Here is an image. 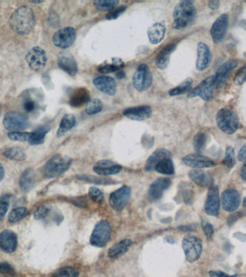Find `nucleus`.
<instances>
[{
    "instance_id": "obj_59",
    "label": "nucleus",
    "mask_w": 246,
    "mask_h": 277,
    "mask_svg": "<svg viewBox=\"0 0 246 277\" xmlns=\"http://www.w3.org/2000/svg\"><path fill=\"white\" fill-rule=\"evenodd\" d=\"M5 176V170L3 165L0 163V181H3V177Z\"/></svg>"
},
{
    "instance_id": "obj_20",
    "label": "nucleus",
    "mask_w": 246,
    "mask_h": 277,
    "mask_svg": "<svg viewBox=\"0 0 246 277\" xmlns=\"http://www.w3.org/2000/svg\"><path fill=\"white\" fill-rule=\"evenodd\" d=\"M58 66L70 76H75L78 71L75 58L67 51L60 53L58 56Z\"/></svg>"
},
{
    "instance_id": "obj_60",
    "label": "nucleus",
    "mask_w": 246,
    "mask_h": 277,
    "mask_svg": "<svg viewBox=\"0 0 246 277\" xmlns=\"http://www.w3.org/2000/svg\"><path fill=\"white\" fill-rule=\"evenodd\" d=\"M116 77H118V79L121 80L126 77V74L123 71H119V72H118Z\"/></svg>"
},
{
    "instance_id": "obj_30",
    "label": "nucleus",
    "mask_w": 246,
    "mask_h": 277,
    "mask_svg": "<svg viewBox=\"0 0 246 277\" xmlns=\"http://www.w3.org/2000/svg\"><path fill=\"white\" fill-rule=\"evenodd\" d=\"M125 67V62L120 58H112L110 62H105L98 67L100 73L109 74L121 70Z\"/></svg>"
},
{
    "instance_id": "obj_40",
    "label": "nucleus",
    "mask_w": 246,
    "mask_h": 277,
    "mask_svg": "<svg viewBox=\"0 0 246 277\" xmlns=\"http://www.w3.org/2000/svg\"><path fill=\"white\" fill-rule=\"evenodd\" d=\"M28 214V209L26 207H17L12 209L8 216L9 223L14 224L20 221Z\"/></svg>"
},
{
    "instance_id": "obj_14",
    "label": "nucleus",
    "mask_w": 246,
    "mask_h": 277,
    "mask_svg": "<svg viewBox=\"0 0 246 277\" xmlns=\"http://www.w3.org/2000/svg\"><path fill=\"white\" fill-rule=\"evenodd\" d=\"M240 196L236 190L227 189L221 196V202L223 209L228 212H233L236 210L240 204Z\"/></svg>"
},
{
    "instance_id": "obj_18",
    "label": "nucleus",
    "mask_w": 246,
    "mask_h": 277,
    "mask_svg": "<svg viewBox=\"0 0 246 277\" xmlns=\"http://www.w3.org/2000/svg\"><path fill=\"white\" fill-rule=\"evenodd\" d=\"M238 66V62L235 60H229L222 64L215 74L216 88H222L228 81V76Z\"/></svg>"
},
{
    "instance_id": "obj_13",
    "label": "nucleus",
    "mask_w": 246,
    "mask_h": 277,
    "mask_svg": "<svg viewBox=\"0 0 246 277\" xmlns=\"http://www.w3.org/2000/svg\"><path fill=\"white\" fill-rule=\"evenodd\" d=\"M229 17L228 14H222L217 17L210 29L212 40L215 44L222 42L228 31Z\"/></svg>"
},
{
    "instance_id": "obj_19",
    "label": "nucleus",
    "mask_w": 246,
    "mask_h": 277,
    "mask_svg": "<svg viewBox=\"0 0 246 277\" xmlns=\"http://www.w3.org/2000/svg\"><path fill=\"white\" fill-rule=\"evenodd\" d=\"M205 212L208 215L217 216L219 212V189L217 186H212L207 194L205 203Z\"/></svg>"
},
{
    "instance_id": "obj_26",
    "label": "nucleus",
    "mask_w": 246,
    "mask_h": 277,
    "mask_svg": "<svg viewBox=\"0 0 246 277\" xmlns=\"http://www.w3.org/2000/svg\"><path fill=\"white\" fill-rule=\"evenodd\" d=\"M172 154L169 150L166 149H158L155 150L151 155L149 157L145 164V170L146 171H153L155 170L157 163H160L162 160L166 158H171Z\"/></svg>"
},
{
    "instance_id": "obj_24",
    "label": "nucleus",
    "mask_w": 246,
    "mask_h": 277,
    "mask_svg": "<svg viewBox=\"0 0 246 277\" xmlns=\"http://www.w3.org/2000/svg\"><path fill=\"white\" fill-rule=\"evenodd\" d=\"M171 181L168 177H161L152 183L149 188V195L153 200H160L165 191L171 186Z\"/></svg>"
},
{
    "instance_id": "obj_48",
    "label": "nucleus",
    "mask_w": 246,
    "mask_h": 277,
    "mask_svg": "<svg viewBox=\"0 0 246 277\" xmlns=\"http://www.w3.org/2000/svg\"><path fill=\"white\" fill-rule=\"evenodd\" d=\"M127 10V7L121 6L120 8L113 9L111 10L106 16V18L109 19V21H112V19H117L121 14Z\"/></svg>"
},
{
    "instance_id": "obj_54",
    "label": "nucleus",
    "mask_w": 246,
    "mask_h": 277,
    "mask_svg": "<svg viewBox=\"0 0 246 277\" xmlns=\"http://www.w3.org/2000/svg\"><path fill=\"white\" fill-rule=\"evenodd\" d=\"M11 270V266L8 263H0V273H8Z\"/></svg>"
},
{
    "instance_id": "obj_16",
    "label": "nucleus",
    "mask_w": 246,
    "mask_h": 277,
    "mask_svg": "<svg viewBox=\"0 0 246 277\" xmlns=\"http://www.w3.org/2000/svg\"><path fill=\"white\" fill-rule=\"evenodd\" d=\"M183 163L186 166L194 169L212 168L215 166V162L199 154H188L183 158Z\"/></svg>"
},
{
    "instance_id": "obj_10",
    "label": "nucleus",
    "mask_w": 246,
    "mask_h": 277,
    "mask_svg": "<svg viewBox=\"0 0 246 277\" xmlns=\"http://www.w3.org/2000/svg\"><path fill=\"white\" fill-rule=\"evenodd\" d=\"M26 62L32 70L39 72L47 65V54L39 46H35L26 55Z\"/></svg>"
},
{
    "instance_id": "obj_36",
    "label": "nucleus",
    "mask_w": 246,
    "mask_h": 277,
    "mask_svg": "<svg viewBox=\"0 0 246 277\" xmlns=\"http://www.w3.org/2000/svg\"><path fill=\"white\" fill-rule=\"evenodd\" d=\"M3 155L8 159L15 161H24L27 157L25 151L18 147H12L7 149L3 152Z\"/></svg>"
},
{
    "instance_id": "obj_50",
    "label": "nucleus",
    "mask_w": 246,
    "mask_h": 277,
    "mask_svg": "<svg viewBox=\"0 0 246 277\" xmlns=\"http://www.w3.org/2000/svg\"><path fill=\"white\" fill-rule=\"evenodd\" d=\"M23 108L28 113H31V112L35 111V108H36V104L31 97H25L24 102H23Z\"/></svg>"
},
{
    "instance_id": "obj_53",
    "label": "nucleus",
    "mask_w": 246,
    "mask_h": 277,
    "mask_svg": "<svg viewBox=\"0 0 246 277\" xmlns=\"http://www.w3.org/2000/svg\"><path fill=\"white\" fill-rule=\"evenodd\" d=\"M210 277H236L237 275H228L221 271H210Z\"/></svg>"
},
{
    "instance_id": "obj_34",
    "label": "nucleus",
    "mask_w": 246,
    "mask_h": 277,
    "mask_svg": "<svg viewBox=\"0 0 246 277\" xmlns=\"http://www.w3.org/2000/svg\"><path fill=\"white\" fill-rule=\"evenodd\" d=\"M50 129L46 126H40L37 127L33 132L31 133L30 136L29 143L31 145H39L44 143L46 135L49 133Z\"/></svg>"
},
{
    "instance_id": "obj_33",
    "label": "nucleus",
    "mask_w": 246,
    "mask_h": 277,
    "mask_svg": "<svg viewBox=\"0 0 246 277\" xmlns=\"http://www.w3.org/2000/svg\"><path fill=\"white\" fill-rule=\"evenodd\" d=\"M76 118L73 114L67 113L61 118L60 122L59 129L57 131L56 136L57 137H61L64 136L67 131L71 130L75 126Z\"/></svg>"
},
{
    "instance_id": "obj_27",
    "label": "nucleus",
    "mask_w": 246,
    "mask_h": 277,
    "mask_svg": "<svg viewBox=\"0 0 246 277\" xmlns=\"http://www.w3.org/2000/svg\"><path fill=\"white\" fill-rule=\"evenodd\" d=\"M189 176L195 184L201 187H211L212 186V177L210 173L202 170L194 169L191 170Z\"/></svg>"
},
{
    "instance_id": "obj_45",
    "label": "nucleus",
    "mask_w": 246,
    "mask_h": 277,
    "mask_svg": "<svg viewBox=\"0 0 246 277\" xmlns=\"http://www.w3.org/2000/svg\"><path fill=\"white\" fill-rule=\"evenodd\" d=\"M51 211V207L49 205H42L35 209L33 213V217L35 220H43L47 217Z\"/></svg>"
},
{
    "instance_id": "obj_49",
    "label": "nucleus",
    "mask_w": 246,
    "mask_h": 277,
    "mask_svg": "<svg viewBox=\"0 0 246 277\" xmlns=\"http://www.w3.org/2000/svg\"><path fill=\"white\" fill-rule=\"evenodd\" d=\"M245 67H242L241 69H239V71L235 76L234 83L238 86L243 85L245 81Z\"/></svg>"
},
{
    "instance_id": "obj_7",
    "label": "nucleus",
    "mask_w": 246,
    "mask_h": 277,
    "mask_svg": "<svg viewBox=\"0 0 246 277\" xmlns=\"http://www.w3.org/2000/svg\"><path fill=\"white\" fill-rule=\"evenodd\" d=\"M182 248L188 262L194 263L199 260L202 253V244L195 236L189 235L184 238Z\"/></svg>"
},
{
    "instance_id": "obj_47",
    "label": "nucleus",
    "mask_w": 246,
    "mask_h": 277,
    "mask_svg": "<svg viewBox=\"0 0 246 277\" xmlns=\"http://www.w3.org/2000/svg\"><path fill=\"white\" fill-rule=\"evenodd\" d=\"M9 207V197H0V222L4 219Z\"/></svg>"
},
{
    "instance_id": "obj_23",
    "label": "nucleus",
    "mask_w": 246,
    "mask_h": 277,
    "mask_svg": "<svg viewBox=\"0 0 246 277\" xmlns=\"http://www.w3.org/2000/svg\"><path fill=\"white\" fill-rule=\"evenodd\" d=\"M17 247V238L12 230H5L0 233V249L7 253H12Z\"/></svg>"
},
{
    "instance_id": "obj_51",
    "label": "nucleus",
    "mask_w": 246,
    "mask_h": 277,
    "mask_svg": "<svg viewBox=\"0 0 246 277\" xmlns=\"http://www.w3.org/2000/svg\"><path fill=\"white\" fill-rule=\"evenodd\" d=\"M201 227H202L203 232H204L207 239L208 240L211 239L214 234V227L212 226V224L202 220V222H201Z\"/></svg>"
},
{
    "instance_id": "obj_35",
    "label": "nucleus",
    "mask_w": 246,
    "mask_h": 277,
    "mask_svg": "<svg viewBox=\"0 0 246 277\" xmlns=\"http://www.w3.org/2000/svg\"><path fill=\"white\" fill-rule=\"evenodd\" d=\"M193 83H194V81H193L192 78H187L180 84L177 85L174 88L170 90L168 92L170 96H176V95H183L188 92H190Z\"/></svg>"
},
{
    "instance_id": "obj_43",
    "label": "nucleus",
    "mask_w": 246,
    "mask_h": 277,
    "mask_svg": "<svg viewBox=\"0 0 246 277\" xmlns=\"http://www.w3.org/2000/svg\"><path fill=\"white\" fill-rule=\"evenodd\" d=\"M223 164L228 168H233L235 166L236 161L235 157V150L231 146L227 147L225 156L222 161Z\"/></svg>"
},
{
    "instance_id": "obj_25",
    "label": "nucleus",
    "mask_w": 246,
    "mask_h": 277,
    "mask_svg": "<svg viewBox=\"0 0 246 277\" xmlns=\"http://www.w3.org/2000/svg\"><path fill=\"white\" fill-rule=\"evenodd\" d=\"M166 28L163 23H155L149 28L148 36L149 41L153 45L162 42L166 35Z\"/></svg>"
},
{
    "instance_id": "obj_41",
    "label": "nucleus",
    "mask_w": 246,
    "mask_h": 277,
    "mask_svg": "<svg viewBox=\"0 0 246 277\" xmlns=\"http://www.w3.org/2000/svg\"><path fill=\"white\" fill-rule=\"evenodd\" d=\"M102 104L101 101L95 98L93 99V100L90 101L87 104L86 112L87 114L95 115L100 113L102 111Z\"/></svg>"
},
{
    "instance_id": "obj_55",
    "label": "nucleus",
    "mask_w": 246,
    "mask_h": 277,
    "mask_svg": "<svg viewBox=\"0 0 246 277\" xmlns=\"http://www.w3.org/2000/svg\"><path fill=\"white\" fill-rule=\"evenodd\" d=\"M245 150H246L245 145H243V147H242V148L240 149V150L239 151V152H238V161L240 162H242V163H245V157H246Z\"/></svg>"
},
{
    "instance_id": "obj_37",
    "label": "nucleus",
    "mask_w": 246,
    "mask_h": 277,
    "mask_svg": "<svg viewBox=\"0 0 246 277\" xmlns=\"http://www.w3.org/2000/svg\"><path fill=\"white\" fill-rule=\"evenodd\" d=\"M155 170L162 175H173L175 173L174 165L171 158H166L157 163Z\"/></svg>"
},
{
    "instance_id": "obj_57",
    "label": "nucleus",
    "mask_w": 246,
    "mask_h": 277,
    "mask_svg": "<svg viewBox=\"0 0 246 277\" xmlns=\"http://www.w3.org/2000/svg\"><path fill=\"white\" fill-rule=\"evenodd\" d=\"M240 177H242V180L246 181V166L244 164L242 166L241 170H240Z\"/></svg>"
},
{
    "instance_id": "obj_8",
    "label": "nucleus",
    "mask_w": 246,
    "mask_h": 277,
    "mask_svg": "<svg viewBox=\"0 0 246 277\" xmlns=\"http://www.w3.org/2000/svg\"><path fill=\"white\" fill-rule=\"evenodd\" d=\"M153 74L146 64H141L134 72L132 81L134 88L139 92L148 90L153 84Z\"/></svg>"
},
{
    "instance_id": "obj_2",
    "label": "nucleus",
    "mask_w": 246,
    "mask_h": 277,
    "mask_svg": "<svg viewBox=\"0 0 246 277\" xmlns=\"http://www.w3.org/2000/svg\"><path fill=\"white\" fill-rule=\"evenodd\" d=\"M196 15V9L192 1L178 3L173 10V28L180 30L188 27L193 23Z\"/></svg>"
},
{
    "instance_id": "obj_5",
    "label": "nucleus",
    "mask_w": 246,
    "mask_h": 277,
    "mask_svg": "<svg viewBox=\"0 0 246 277\" xmlns=\"http://www.w3.org/2000/svg\"><path fill=\"white\" fill-rule=\"evenodd\" d=\"M216 88L215 74L205 78L195 88L193 89L188 94L189 98L199 97L204 101H210L213 99L214 91Z\"/></svg>"
},
{
    "instance_id": "obj_22",
    "label": "nucleus",
    "mask_w": 246,
    "mask_h": 277,
    "mask_svg": "<svg viewBox=\"0 0 246 277\" xmlns=\"http://www.w3.org/2000/svg\"><path fill=\"white\" fill-rule=\"evenodd\" d=\"M153 114V110L149 106H139L135 107L126 108L123 115L127 118L134 121H144L148 120Z\"/></svg>"
},
{
    "instance_id": "obj_61",
    "label": "nucleus",
    "mask_w": 246,
    "mask_h": 277,
    "mask_svg": "<svg viewBox=\"0 0 246 277\" xmlns=\"http://www.w3.org/2000/svg\"><path fill=\"white\" fill-rule=\"evenodd\" d=\"M29 3H33V4H38V3H44V1H29Z\"/></svg>"
},
{
    "instance_id": "obj_39",
    "label": "nucleus",
    "mask_w": 246,
    "mask_h": 277,
    "mask_svg": "<svg viewBox=\"0 0 246 277\" xmlns=\"http://www.w3.org/2000/svg\"><path fill=\"white\" fill-rule=\"evenodd\" d=\"M94 6L100 11H111L116 8L119 1L118 0H96L93 2Z\"/></svg>"
},
{
    "instance_id": "obj_58",
    "label": "nucleus",
    "mask_w": 246,
    "mask_h": 277,
    "mask_svg": "<svg viewBox=\"0 0 246 277\" xmlns=\"http://www.w3.org/2000/svg\"><path fill=\"white\" fill-rule=\"evenodd\" d=\"M178 230L181 231H185V232H188V231H192L194 230V227H192V225H185V226H181L178 227Z\"/></svg>"
},
{
    "instance_id": "obj_31",
    "label": "nucleus",
    "mask_w": 246,
    "mask_h": 277,
    "mask_svg": "<svg viewBox=\"0 0 246 277\" xmlns=\"http://www.w3.org/2000/svg\"><path fill=\"white\" fill-rule=\"evenodd\" d=\"M35 182V175L33 169L25 170L19 179V186L23 192H28L33 189Z\"/></svg>"
},
{
    "instance_id": "obj_6",
    "label": "nucleus",
    "mask_w": 246,
    "mask_h": 277,
    "mask_svg": "<svg viewBox=\"0 0 246 277\" xmlns=\"http://www.w3.org/2000/svg\"><path fill=\"white\" fill-rule=\"evenodd\" d=\"M111 235V227L109 222L102 220L96 224L90 236V243L92 246L102 248L109 242Z\"/></svg>"
},
{
    "instance_id": "obj_15",
    "label": "nucleus",
    "mask_w": 246,
    "mask_h": 277,
    "mask_svg": "<svg viewBox=\"0 0 246 277\" xmlns=\"http://www.w3.org/2000/svg\"><path fill=\"white\" fill-rule=\"evenodd\" d=\"M122 168L121 165L118 163L109 160H102L95 163L93 166V171L99 175L108 176L121 173Z\"/></svg>"
},
{
    "instance_id": "obj_11",
    "label": "nucleus",
    "mask_w": 246,
    "mask_h": 277,
    "mask_svg": "<svg viewBox=\"0 0 246 277\" xmlns=\"http://www.w3.org/2000/svg\"><path fill=\"white\" fill-rule=\"evenodd\" d=\"M131 189L129 186H122L111 193L109 197V204L113 210L120 212L129 203L131 198Z\"/></svg>"
},
{
    "instance_id": "obj_21",
    "label": "nucleus",
    "mask_w": 246,
    "mask_h": 277,
    "mask_svg": "<svg viewBox=\"0 0 246 277\" xmlns=\"http://www.w3.org/2000/svg\"><path fill=\"white\" fill-rule=\"evenodd\" d=\"M93 83L100 92L108 95H114L117 90V85L113 77L109 76H99L93 80Z\"/></svg>"
},
{
    "instance_id": "obj_56",
    "label": "nucleus",
    "mask_w": 246,
    "mask_h": 277,
    "mask_svg": "<svg viewBox=\"0 0 246 277\" xmlns=\"http://www.w3.org/2000/svg\"><path fill=\"white\" fill-rule=\"evenodd\" d=\"M219 4H220V3L219 1H217V0L216 1H210L208 3L209 8L212 9V10H216V9L219 8Z\"/></svg>"
},
{
    "instance_id": "obj_17",
    "label": "nucleus",
    "mask_w": 246,
    "mask_h": 277,
    "mask_svg": "<svg viewBox=\"0 0 246 277\" xmlns=\"http://www.w3.org/2000/svg\"><path fill=\"white\" fill-rule=\"evenodd\" d=\"M212 60V54L209 46L204 43L200 42L197 46V58H196V69L200 72L206 70Z\"/></svg>"
},
{
    "instance_id": "obj_12",
    "label": "nucleus",
    "mask_w": 246,
    "mask_h": 277,
    "mask_svg": "<svg viewBox=\"0 0 246 277\" xmlns=\"http://www.w3.org/2000/svg\"><path fill=\"white\" fill-rule=\"evenodd\" d=\"M76 39V31L74 28H61L53 35L52 42L59 49H66L74 44Z\"/></svg>"
},
{
    "instance_id": "obj_28",
    "label": "nucleus",
    "mask_w": 246,
    "mask_h": 277,
    "mask_svg": "<svg viewBox=\"0 0 246 277\" xmlns=\"http://www.w3.org/2000/svg\"><path fill=\"white\" fill-rule=\"evenodd\" d=\"M176 45L175 44H169L163 48L160 52L157 54L155 58V65L157 68L163 70L169 65L170 58L173 51L176 50Z\"/></svg>"
},
{
    "instance_id": "obj_4",
    "label": "nucleus",
    "mask_w": 246,
    "mask_h": 277,
    "mask_svg": "<svg viewBox=\"0 0 246 277\" xmlns=\"http://www.w3.org/2000/svg\"><path fill=\"white\" fill-rule=\"evenodd\" d=\"M217 127L226 134H233L238 130L239 121L236 113L229 108H222L216 115Z\"/></svg>"
},
{
    "instance_id": "obj_1",
    "label": "nucleus",
    "mask_w": 246,
    "mask_h": 277,
    "mask_svg": "<svg viewBox=\"0 0 246 277\" xmlns=\"http://www.w3.org/2000/svg\"><path fill=\"white\" fill-rule=\"evenodd\" d=\"M35 17L34 12L28 7L22 6L17 8L10 16L9 25L10 28L17 34L26 35L34 27Z\"/></svg>"
},
{
    "instance_id": "obj_42",
    "label": "nucleus",
    "mask_w": 246,
    "mask_h": 277,
    "mask_svg": "<svg viewBox=\"0 0 246 277\" xmlns=\"http://www.w3.org/2000/svg\"><path fill=\"white\" fill-rule=\"evenodd\" d=\"M78 271L71 266L61 268L53 274L52 277H78Z\"/></svg>"
},
{
    "instance_id": "obj_44",
    "label": "nucleus",
    "mask_w": 246,
    "mask_h": 277,
    "mask_svg": "<svg viewBox=\"0 0 246 277\" xmlns=\"http://www.w3.org/2000/svg\"><path fill=\"white\" fill-rule=\"evenodd\" d=\"M9 138L12 141L20 142H28L29 140L31 133L28 132H20V131H10L8 134Z\"/></svg>"
},
{
    "instance_id": "obj_9",
    "label": "nucleus",
    "mask_w": 246,
    "mask_h": 277,
    "mask_svg": "<svg viewBox=\"0 0 246 277\" xmlns=\"http://www.w3.org/2000/svg\"><path fill=\"white\" fill-rule=\"evenodd\" d=\"M29 124L28 117L18 112H8L3 118V125L9 131L24 130L27 129Z\"/></svg>"
},
{
    "instance_id": "obj_32",
    "label": "nucleus",
    "mask_w": 246,
    "mask_h": 277,
    "mask_svg": "<svg viewBox=\"0 0 246 277\" xmlns=\"http://www.w3.org/2000/svg\"><path fill=\"white\" fill-rule=\"evenodd\" d=\"M132 241L129 239L123 240V241L116 243L114 246L111 247L108 252L109 258L113 259L119 258L120 256L127 253L129 247L132 246Z\"/></svg>"
},
{
    "instance_id": "obj_3",
    "label": "nucleus",
    "mask_w": 246,
    "mask_h": 277,
    "mask_svg": "<svg viewBox=\"0 0 246 277\" xmlns=\"http://www.w3.org/2000/svg\"><path fill=\"white\" fill-rule=\"evenodd\" d=\"M72 159L67 156L56 154L51 157L43 168V174L47 179L59 176L70 168Z\"/></svg>"
},
{
    "instance_id": "obj_62",
    "label": "nucleus",
    "mask_w": 246,
    "mask_h": 277,
    "mask_svg": "<svg viewBox=\"0 0 246 277\" xmlns=\"http://www.w3.org/2000/svg\"><path fill=\"white\" fill-rule=\"evenodd\" d=\"M0 115H1V113H0Z\"/></svg>"
},
{
    "instance_id": "obj_52",
    "label": "nucleus",
    "mask_w": 246,
    "mask_h": 277,
    "mask_svg": "<svg viewBox=\"0 0 246 277\" xmlns=\"http://www.w3.org/2000/svg\"><path fill=\"white\" fill-rule=\"evenodd\" d=\"M80 180L89 181V182H93L94 184H109V179H99V177L88 176V175H80L79 176Z\"/></svg>"
},
{
    "instance_id": "obj_29",
    "label": "nucleus",
    "mask_w": 246,
    "mask_h": 277,
    "mask_svg": "<svg viewBox=\"0 0 246 277\" xmlns=\"http://www.w3.org/2000/svg\"><path fill=\"white\" fill-rule=\"evenodd\" d=\"M89 91L86 88L76 89L70 97V104L73 107L79 108L88 104L90 101Z\"/></svg>"
},
{
    "instance_id": "obj_38",
    "label": "nucleus",
    "mask_w": 246,
    "mask_h": 277,
    "mask_svg": "<svg viewBox=\"0 0 246 277\" xmlns=\"http://www.w3.org/2000/svg\"><path fill=\"white\" fill-rule=\"evenodd\" d=\"M209 136L207 133L205 132H199L196 134V136L194 137V150L197 152H203L206 147L207 143H208Z\"/></svg>"
},
{
    "instance_id": "obj_46",
    "label": "nucleus",
    "mask_w": 246,
    "mask_h": 277,
    "mask_svg": "<svg viewBox=\"0 0 246 277\" xmlns=\"http://www.w3.org/2000/svg\"><path fill=\"white\" fill-rule=\"evenodd\" d=\"M89 196L93 202L95 203L100 204L104 202V193L100 189L96 187H90L89 189V192H88Z\"/></svg>"
}]
</instances>
